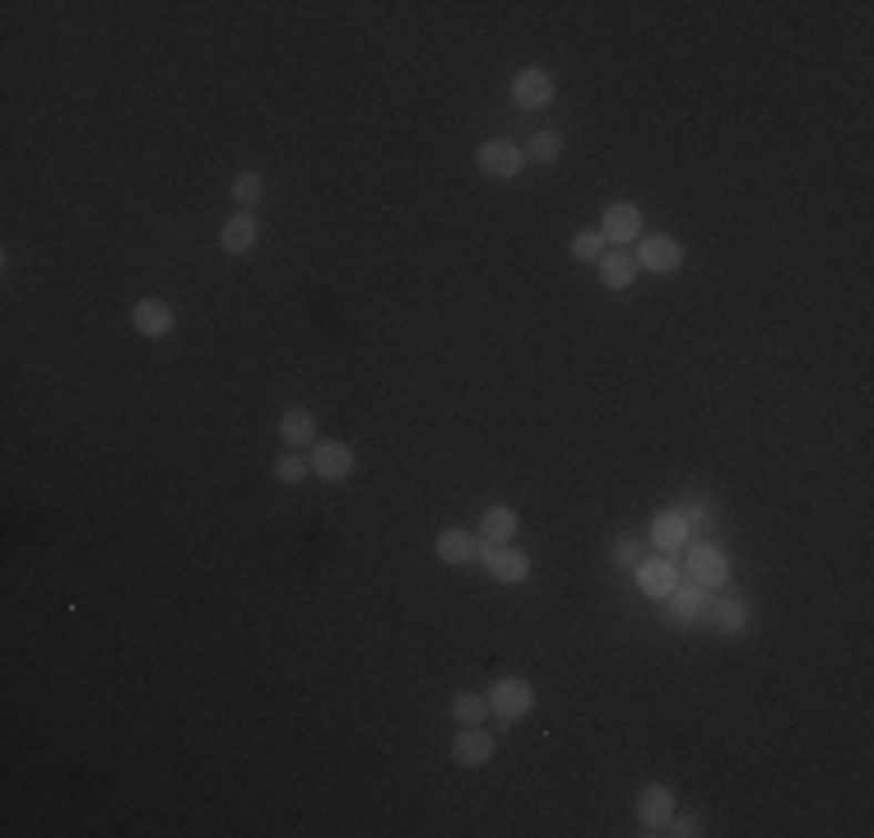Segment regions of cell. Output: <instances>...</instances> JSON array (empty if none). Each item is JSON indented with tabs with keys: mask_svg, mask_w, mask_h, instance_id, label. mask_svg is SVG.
I'll list each match as a JSON object with an SVG mask.
<instances>
[{
	"mask_svg": "<svg viewBox=\"0 0 874 838\" xmlns=\"http://www.w3.org/2000/svg\"><path fill=\"white\" fill-rule=\"evenodd\" d=\"M679 513L689 517L693 532H698V526H708V522H712V513H708V503H702V498H684V503H679Z\"/></svg>",
	"mask_w": 874,
	"mask_h": 838,
	"instance_id": "83f0119b",
	"label": "cell"
},
{
	"mask_svg": "<svg viewBox=\"0 0 874 838\" xmlns=\"http://www.w3.org/2000/svg\"><path fill=\"white\" fill-rule=\"evenodd\" d=\"M642 559H647V545H642V541H628V536H623V541L614 545V568L633 573V568H638Z\"/></svg>",
	"mask_w": 874,
	"mask_h": 838,
	"instance_id": "484cf974",
	"label": "cell"
},
{
	"mask_svg": "<svg viewBox=\"0 0 874 838\" xmlns=\"http://www.w3.org/2000/svg\"><path fill=\"white\" fill-rule=\"evenodd\" d=\"M633 256H638V271H647V275H679L689 252L674 233H642Z\"/></svg>",
	"mask_w": 874,
	"mask_h": 838,
	"instance_id": "7a4b0ae2",
	"label": "cell"
},
{
	"mask_svg": "<svg viewBox=\"0 0 874 838\" xmlns=\"http://www.w3.org/2000/svg\"><path fill=\"white\" fill-rule=\"evenodd\" d=\"M256 243H261V224L252 210H237L233 220H224V229H218V248L228 256H247Z\"/></svg>",
	"mask_w": 874,
	"mask_h": 838,
	"instance_id": "d6986e66",
	"label": "cell"
},
{
	"mask_svg": "<svg viewBox=\"0 0 874 838\" xmlns=\"http://www.w3.org/2000/svg\"><path fill=\"white\" fill-rule=\"evenodd\" d=\"M479 568L502 587H521L530 573H536L530 568V555L517 545H479Z\"/></svg>",
	"mask_w": 874,
	"mask_h": 838,
	"instance_id": "3957f363",
	"label": "cell"
},
{
	"mask_svg": "<svg viewBox=\"0 0 874 838\" xmlns=\"http://www.w3.org/2000/svg\"><path fill=\"white\" fill-rule=\"evenodd\" d=\"M633 578H638V592L642 596H651V602H665V596L684 583V568H679V559L674 555H647L638 568H633Z\"/></svg>",
	"mask_w": 874,
	"mask_h": 838,
	"instance_id": "52a82bcc",
	"label": "cell"
},
{
	"mask_svg": "<svg viewBox=\"0 0 874 838\" xmlns=\"http://www.w3.org/2000/svg\"><path fill=\"white\" fill-rule=\"evenodd\" d=\"M684 578L689 583H698L702 592H721L725 583H731V555H725V545H717V541H689V549H684Z\"/></svg>",
	"mask_w": 874,
	"mask_h": 838,
	"instance_id": "6da1fadb",
	"label": "cell"
},
{
	"mask_svg": "<svg viewBox=\"0 0 874 838\" xmlns=\"http://www.w3.org/2000/svg\"><path fill=\"white\" fill-rule=\"evenodd\" d=\"M271 475H275L284 489H294V485H303L307 475H312V466H307V457H298L294 447H284L280 457H275V466H271Z\"/></svg>",
	"mask_w": 874,
	"mask_h": 838,
	"instance_id": "cb8c5ba5",
	"label": "cell"
},
{
	"mask_svg": "<svg viewBox=\"0 0 874 838\" xmlns=\"http://www.w3.org/2000/svg\"><path fill=\"white\" fill-rule=\"evenodd\" d=\"M437 559L451 564V568H466L479 559V532H466V526H447V532H437Z\"/></svg>",
	"mask_w": 874,
	"mask_h": 838,
	"instance_id": "ac0fdd59",
	"label": "cell"
},
{
	"mask_svg": "<svg viewBox=\"0 0 874 838\" xmlns=\"http://www.w3.org/2000/svg\"><path fill=\"white\" fill-rule=\"evenodd\" d=\"M131 326H135V335H144V341H167L173 326H177V313L163 299H140L131 307Z\"/></svg>",
	"mask_w": 874,
	"mask_h": 838,
	"instance_id": "5bb4252c",
	"label": "cell"
},
{
	"mask_svg": "<svg viewBox=\"0 0 874 838\" xmlns=\"http://www.w3.org/2000/svg\"><path fill=\"white\" fill-rule=\"evenodd\" d=\"M642 210L633 205V201H614V205H604V214H600V233H604V243L610 248H638V238H642Z\"/></svg>",
	"mask_w": 874,
	"mask_h": 838,
	"instance_id": "8fae6325",
	"label": "cell"
},
{
	"mask_svg": "<svg viewBox=\"0 0 874 838\" xmlns=\"http://www.w3.org/2000/svg\"><path fill=\"white\" fill-rule=\"evenodd\" d=\"M451 717H456V727H475V723H484V717H489V694L460 689L456 699H451Z\"/></svg>",
	"mask_w": 874,
	"mask_h": 838,
	"instance_id": "603a6c76",
	"label": "cell"
},
{
	"mask_svg": "<svg viewBox=\"0 0 874 838\" xmlns=\"http://www.w3.org/2000/svg\"><path fill=\"white\" fill-rule=\"evenodd\" d=\"M693 536H698V532L689 526V517L679 513V503H674V508H661V513L651 517V545H656V555H674V559H679V555L689 549Z\"/></svg>",
	"mask_w": 874,
	"mask_h": 838,
	"instance_id": "7c38bea8",
	"label": "cell"
},
{
	"mask_svg": "<svg viewBox=\"0 0 874 838\" xmlns=\"http://www.w3.org/2000/svg\"><path fill=\"white\" fill-rule=\"evenodd\" d=\"M674 810H679L674 806V787H665V783H647L638 792V801H633V816H638L642 834H665Z\"/></svg>",
	"mask_w": 874,
	"mask_h": 838,
	"instance_id": "30bf717a",
	"label": "cell"
},
{
	"mask_svg": "<svg viewBox=\"0 0 874 838\" xmlns=\"http://www.w3.org/2000/svg\"><path fill=\"white\" fill-rule=\"evenodd\" d=\"M494 755H498V740L484 731V723L460 727L456 740H451V759L460 764V769H484V764H494Z\"/></svg>",
	"mask_w": 874,
	"mask_h": 838,
	"instance_id": "4fadbf2b",
	"label": "cell"
},
{
	"mask_svg": "<svg viewBox=\"0 0 874 838\" xmlns=\"http://www.w3.org/2000/svg\"><path fill=\"white\" fill-rule=\"evenodd\" d=\"M475 168L484 178H494V182H512V178H521L526 173V154H521V145H512V140H484V145L475 150Z\"/></svg>",
	"mask_w": 874,
	"mask_h": 838,
	"instance_id": "277c9868",
	"label": "cell"
},
{
	"mask_svg": "<svg viewBox=\"0 0 874 838\" xmlns=\"http://www.w3.org/2000/svg\"><path fill=\"white\" fill-rule=\"evenodd\" d=\"M280 438H284V447H294V452L312 447V443H317V415L303 411V405H288V411L280 415Z\"/></svg>",
	"mask_w": 874,
	"mask_h": 838,
	"instance_id": "ffe728a7",
	"label": "cell"
},
{
	"mask_svg": "<svg viewBox=\"0 0 874 838\" xmlns=\"http://www.w3.org/2000/svg\"><path fill=\"white\" fill-rule=\"evenodd\" d=\"M521 154H526V163H540V168H553L558 159H563V135L558 131H536L521 145Z\"/></svg>",
	"mask_w": 874,
	"mask_h": 838,
	"instance_id": "44dd1931",
	"label": "cell"
},
{
	"mask_svg": "<svg viewBox=\"0 0 874 838\" xmlns=\"http://www.w3.org/2000/svg\"><path fill=\"white\" fill-rule=\"evenodd\" d=\"M568 252H572L577 266H600V256L610 252V243H604V233H600V229H577Z\"/></svg>",
	"mask_w": 874,
	"mask_h": 838,
	"instance_id": "7402d4cb",
	"label": "cell"
},
{
	"mask_svg": "<svg viewBox=\"0 0 874 838\" xmlns=\"http://www.w3.org/2000/svg\"><path fill=\"white\" fill-rule=\"evenodd\" d=\"M665 834H670V838H698V834H708V829H702L698 816H679V810H674L670 825H665Z\"/></svg>",
	"mask_w": 874,
	"mask_h": 838,
	"instance_id": "4316f807",
	"label": "cell"
},
{
	"mask_svg": "<svg viewBox=\"0 0 874 838\" xmlns=\"http://www.w3.org/2000/svg\"><path fill=\"white\" fill-rule=\"evenodd\" d=\"M536 708V685L521 680V676H502L494 689H489V713L502 717V723H521Z\"/></svg>",
	"mask_w": 874,
	"mask_h": 838,
	"instance_id": "8992f818",
	"label": "cell"
},
{
	"mask_svg": "<svg viewBox=\"0 0 874 838\" xmlns=\"http://www.w3.org/2000/svg\"><path fill=\"white\" fill-rule=\"evenodd\" d=\"M702 625H708L712 634H721V638H740L749 629V606L740 602V596H721V602H708Z\"/></svg>",
	"mask_w": 874,
	"mask_h": 838,
	"instance_id": "2e32d148",
	"label": "cell"
},
{
	"mask_svg": "<svg viewBox=\"0 0 874 838\" xmlns=\"http://www.w3.org/2000/svg\"><path fill=\"white\" fill-rule=\"evenodd\" d=\"M307 452H312V457H307L312 475H317V481H326V485L349 481V475H354V466H358L354 447H349V443H339V438H317V443H312Z\"/></svg>",
	"mask_w": 874,
	"mask_h": 838,
	"instance_id": "5b68a950",
	"label": "cell"
},
{
	"mask_svg": "<svg viewBox=\"0 0 874 838\" xmlns=\"http://www.w3.org/2000/svg\"><path fill=\"white\" fill-rule=\"evenodd\" d=\"M521 532V517L512 503H489L479 517V545H512Z\"/></svg>",
	"mask_w": 874,
	"mask_h": 838,
	"instance_id": "e0dca14e",
	"label": "cell"
},
{
	"mask_svg": "<svg viewBox=\"0 0 874 838\" xmlns=\"http://www.w3.org/2000/svg\"><path fill=\"white\" fill-rule=\"evenodd\" d=\"M553 99H558V84H553V75H549L545 65H526V70H517V75H512V103L517 108L545 112Z\"/></svg>",
	"mask_w": 874,
	"mask_h": 838,
	"instance_id": "9c48e42d",
	"label": "cell"
},
{
	"mask_svg": "<svg viewBox=\"0 0 874 838\" xmlns=\"http://www.w3.org/2000/svg\"><path fill=\"white\" fill-rule=\"evenodd\" d=\"M596 275H600V284L610 294H623V290H633L638 284V256H633V248H610L600 256V266H596Z\"/></svg>",
	"mask_w": 874,
	"mask_h": 838,
	"instance_id": "9a60e30c",
	"label": "cell"
},
{
	"mask_svg": "<svg viewBox=\"0 0 874 838\" xmlns=\"http://www.w3.org/2000/svg\"><path fill=\"white\" fill-rule=\"evenodd\" d=\"M708 602H712V592H702L698 583L684 578L661 602V615H665V625H674V629H693V625H702V610H708Z\"/></svg>",
	"mask_w": 874,
	"mask_h": 838,
	"instance_id": "ba28073f",
	"label": "cell"
},
{
	"mask_svg": "<svg viewBox=\"0 0 874 838\" xmlns=\"http://www.w3.org/2000/svg\"><path fill=\"white\" fill-rule=\"evenodd\" d=\"M261 191H265V182H261V173H237L233 178V186H228V196L242 205V210H256V201H261Z\"/></svg>",
	"mask_w": 874,
	"mask_h": 838,
	"instance_id": "d4e9b609",
	"label": "cell"
}]
</instances>
